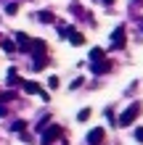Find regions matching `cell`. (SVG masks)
I'll return each mask as SVG.
<instances>
[{
    "label": "cell",
    "mask_w": 143,
    "mask_h": 145,
    "mask_svg": "<svg viewBox=\"0 0 143 145\" xmlns=\"http://www.w3.org/2000/svg\"><path fill=\"white\" fill-rule=\"evenodd\" d=\"M64 135V129L58 124H53V127H48V129H43V137H40V145H53L58 137Z\"/></svg>",
    "instance_id": "6da1fadb"
},
{
    "label": "cell",
    "mask_w": 143,
    "mask_h": 145,
    "mask_svg": "<svg viewBox=\"0 0 143 145\" xmlns=\"http://www.w3.org/2000/svg\"><path fill=\"white\" fill-rule=\"evenodd\" d=\"M138 111H140V106L135 103L132 108H127V111H125V114H122L119 119H117V124H119V127H130L132 121H135V116H138Z\"/></svg>",
    "instance_id": "7a4b0ae2"
},
{
    "label": "cell",
    "mask_w": 143,
    "mask_h": 145,
    "mask_svg": "<svg viewBox=\"0 0 143 145\" xmlns=\"http://www.w3.org/2000/svg\"><path fill=\"white\" fill-rule=\"evenodd\" d=\"M111 50H117V48H125V27H117L114 29V40H111V45H109Z\"/></svg>",
    "instance_id": "3957f363"
},
{
    "label": "cell",
    "mask_w": 143,
    "mask_h": 145,
    "mask_svg": "<svg viewBox=\"0 0 143 145\" xmlns=\"http://www.w3.org/2000/svg\"><path fill=\"white\" fill-rule=\"evenodd\" d=\"M103 129L101 127H96V129H90V135H88V145H101V140H103Z\"/></svg>",
    "instance_id": "277c9868"
},
{
    "label": "cell",
    "mask_w": 143,
    "mask_h": 145,
    "mask_svg": "<svg viewBox=\"0 0 143 145\" xmlns=\"http://www.w3.org/2000/svg\"><path fill=\"white\" fill-rule=\"evenodd\" d=\"M109 69H111V63H109V61H101V58L93 61V74H106Z\"/></svg>",
    "instance_id": "5b68a950"
},
{
    "label": "cell",
    "mask_w": 143,
    "mask_h": 145,
    "mask_svg": "<svg viewBox=\"0 0 143 145\" xmlns=\"http://www.w3.org/2000/svg\"><path fill=\"white\" fill-rule=\"evenodd\" d=\"M69 40H72V45H85V35L82 32H72Z\"/></svg>",
    "instance_id": "8992f818"
},
{
    "label": "cell",
    "mask_w": 143,
    "mask_h": 145,
    "mask_svg": "<svg viewBox=\"0 0 143 145\" xmlns=\"http://www.w3.org/2000/svg\"><path fill=\"white\" fill-rule=\"evenodd\" d=\"M37 19L43 21V24H53V21H56V16L50 13V11H40V16H37Z\"/></svg>",
    "instance_id": "52a82bcc"
},
{
    "label": "cell",
    "mask_w": 143,
    "mask_h": 145,
    "mask_svg": "<svg viewBox=\"0 0 143 145\" xmlns=\"http://www.w3.org/2000/svg\"><path fill=\"white\" fill-rule=\"evenodd\" d=\"M74 32V27H66V24H58V35H61V40H66Z\"/></svg>",
    "instance_id": "ba28073f"
},
{
    "label": "cell",
    "mask_w": 143,
    "mask_h": 145,
    "mask_svg": "<svg viewBox=\"0 0 143 145\" xmlns=\"http://www.w3.org/2000/svg\"><path fill=\"white\" fill-rule=\"evenodd\" d=\"M16 40H19V45L27 50L29 48V35H24V32H16Z\"/></svg>",
    "instance_id": "9c48e42d"
},
{
    "label": "cell",
    "mask_w": 143,
    "mask_h": 145,
    "mask_svg": "<svg viewBox=\"0 0 143 145\" xmlns=\"http://www.w3.org/2000/svg\"><path fill=\"white\" fill-rule=\"evenodd\" d=\"M24 92L35 95V92H40V84H37V82H27V84H24Z\"/></svg>",
    "instance_id": "30bf717a"
},
{
    "label": "cell",
    "mask_w": 143,
    "mask_h": 145,
    "mask_svg": "<svg viewBox=\"0 0 143 145\" xmlns=\"http://www.w3.org/2000/svg\"><path fill=\"white\" fill-rule=\"evenodd\" d=\"M88 58H90V61H98V58H103V48H93Z\"/></svg>",
    "instance_id": "8fae6325"
},
{
    "label": "cell",
    "mask_w": 143,
    "mask_h": 145,
    "mask_svg": "<svg viewBox=\"0 0 143 145\" xmlns=\"http://www.w3.org/2000/svg\"><path fill=\"white\" fill-rule=\"evenodd\" d=\"M90 114H93L90 108H82L80 114H77V119H80V121H88V119H90Z\"/></svg>",
    "instance_id": "7c38bea8"
},
{
    "label": "cell",
    "mask_w": 143,
    "mask_h": 145,
    "mask_svg": "<svg viewBox=\"0 0 143 145\" xmlns=\"http://www.w3.org/2000/svg\"><path fill=\"white\" fill-rule=\"evenodd\" d=\"M0 42H3V48L8 50V53H13V50H16V45H13V42H11V40H0Z\"/></svg>",
    "instance_id": "4fadbf2b"
},
{
    "label": "cell",
    "mask_w": 143,
    "mask_h": 145,
    "mask_svg": "<svg viewBox=\"0 0 143 145\" xmlns=\"http://www.w3.org/2000/svg\"><path fill=\"white\" fill-rule=\"evenodd\" d=\"M16 11H19V5H16V3H8V5H5V13H11V16H13Z\"/></svg>",
    "instance_id": "5bb4252c"
},
{
    "label": "cell",
    "mask_w": 143,
    "mask_h": 145,
    "mask_svg": "<svg viewBox=\"0 0 143 145\" xmlns=\"http://www.w3.org/2000/svg\"><path fill=\"white\" fill-rule=\"evenodd\" d=\"M21 129H27V124H24V121H16L13 124V132H21Z\"/></svg>",
    "instance_id": "9a60e30c"
},
{
    "label": "cell",
    "mask_w": 143,
    "mask_h": 145,
    "mask_svg": "<svg viewBox=\"0 0 143 145\" xmlns=\"http://www.w3.org/2000/svg\"><path fill=\"white\" fill-rule=\"evenodd\" d=\"M135 140L143 142V127H138V129H135Z\"/></svg>",
    "instance_id": "2e32d148"
},
{
    "label": "cell",
    "mask_w": 143,
    "mask_h": 145,
    "mask_svg": "<svg viewBox=\"0 0 143 145\" xmlns=\"http://www.w3.org/2000/svg\"><path fill=\"white\" fill-rule=\"evenodd\" d=\"M103 3H109V5H111V3H114V0H103Z\"/></svg>",
    "instance_id": "e0dca14e"
},
{
    "label": "cell",
    "mask_w": 143,
    "mask_h": 145,
    "mask_svg": "<svg viewBox=\"0 0 143 145\" xmlns=\"http://www.w3.org/2000/svg\"><path fill=\"white\" fill-rule=\"evenodd\" d=\"M0 40H3V37H0Z\"/></svg>",
    "instance_id": "ac0fdd59"
}]
</instances>
